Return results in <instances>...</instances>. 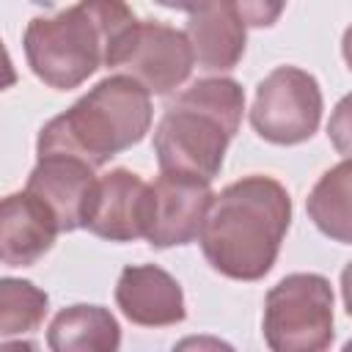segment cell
<instances>
[{"instance_id":"6da1fadb","label":"cell","mask_w":352,"mask_h":352,"mask_svg":"<svg viewBox=\"0 0 352 352\" xmlns=\"http://www.w3.org/2000/svg\"><path fill=\"white\" fill-rule=\"evenodd\" d=\"M289 223V190L272 176L253 173L212 198L198 242L214 272L234 280H258L272 270Z\"/></svg>"},{"instance_id":"7a4b0ae2","label":"cell","mask_w":352,"mask_h":352,"mask_svg":"<svg viewBox=\"0 0 352 352\" xmlns=\"http://www.w3.org/2000/svg\"><path fill=\"white\" fill-rule=\"evenodd\" d=\"M245 91L231 77H204L187 85L162 110L154 126L160 173L204 184L220 173L226 148L239 132Z\"/></svg>"},{"instance_id":"3957f363","label":"cell","mask_w":352,"mask_h":352,"mask_svg":"<svg viewBox=\"0 0 352 352\" xmlns=\"http://www.w3.org/2000/svg\"><path fill=\"white\" fill-rule=\"evenodd\" d=\"M151 96L129 77L110 74L80 96L66 113L50 118L36 140L38 157L63 154L94 170L132 148L151 129Z\"/></svg>"},{"instance_id":"277c9868","label":"cell","mask_w":352,"mask_h":352,"mask_svg":"<svg viewBox=\"0 0 352 352\" xmlns=\"http://www.w3.org/2000/svg\"><path fill=\"white\" fill-rule=\"evenodd\" d=\"M138 16L124 3H74L52 16H33L25 28L22 47L30 72L55 91L82 85L104 66L107 47Z\"/></svg>"},{"instance_id":"5b68a950","label":"cell","mask_w":352,"mask_h":352,"mask_svg":"<svg viewBox=\"0 0 352 352\" xmlns=\"http://www.w3.org/2000/svg\"><path fill=\"white\" fill-rule=\"evenodd\" d=\"M333 286L316 272H292L264 297L261 336L270 352H330L336 338Z\"/></svg>"},{"instance_id":"8992f818","label":"cell","mask_w":352,"mask_h":352,"mask_svg":"<svg viewBox=\"0 0 352 352\" xmlns=\"http://www.w3.org/2000/svg\"><path fill=\"white\" fill-rule=\"evenodd\" d=\"M104 66L135 80L148 96H165L187 82L195 63L184 30L157 19H135L107 47Z\"/></svg>"},{"instance_id":"52a82bcc","label":"cell","mask_w":352,"mask_h":352,"mask_svg":"<svg viewBox=\"0 0 352 352\" xmlns=\"http://www.w3.org/2000/svg\"><path fill=\"white\" fill-rule=\"evenodd\" d=\"M322 107V88L314 74L300 66H278L256 88L250 124L267 143L297 146L319 129Z\"/></svg>"},{"instance_id":"ba28073f","label":"cell","mask_w":352,"mask_h":352,"mask_svg":"<svg viewBox=\"0 0 352 352\" xmlns=\"http://www.w3.org/2000/svg\"><path fill=\"white\" fill-rule=\"evenodd\" d=\"M212 198L214 192L204 182L160 173L148 184L143 239L160 250L173 245H190L201 234Z\"/></svg>"},{"instance_id":"9c48e42d","label":"cell","mask_w":352,"mask_h":352,"mask_svg":"<svg viewBox=\"0 0 352 352\" xmlns=\"http://www.w3.org/2000/svg\"><path fill=\"white\" fill-rule=\"evenodd\" d=\"M96 173L91 165L63 154L38 157L28 176V192L44 201V206L58 220L60 231H77L85 226L91 198L96 190Z\"/></svg>"},{"instance_id":"30bf717a","label":"cell","mask_w":352,"mask_h":352,"mask_svg":"<svg viewBox=\"0 0 352 352\" xmlns=\"http://www.w3.org/2000/svg\"><path fill=\"white\" fill-rule=\"evenodd\" d=\"M148 184L129 168H113L96 179L85 226L110 242H135L146 231Z\"/></svg>"},{"instance_id":"8fae6325","label":"cell","mask_w":352,"mask_h":352,"mask_svg":"<svg viewBox=\"0 0 352 352\" xmlns=\"http://www.w3.org/2000/svg\"><path fill=\"white\" fill-rule=\"evenodd\" d=\"M184 14L192 63L204 72H231L242 60L248 38L242 3H198L187 6Z\"/></svg>"},{"instance_id":"7c38bea8","label":"cell","mask_w":352,"mask_h":352,"mask_svg":"<svg viewBox=\"0 0 352 352\" xmlns=\"http://www.w3.org/2000/svg\"><path fill=\"white\" fill-rule=\"evenodd\" d=\"M116 305L140 327H168L187 316L179 280L157 264H129L116 283Z\"/></svg>"},{"instance_id":"4fadbf2b","label":"cell","mask_w":352,"mask_h":352,"mask_svg":"<svg viewBox=\"0 0 352 352\" xmlns=\"http://www.w3.org/2000/svg\"><path fill=\"white\" fill-rule=\"evenodd\" d=\"M60 234L52 212L28 190L0 198V264L30 267Z\"/></svg>"},{"instance_id":"5bb4252c","label":"cell","mask_w":352,"mask_h":352,"mask_svg":"<svg viewBox=\"0 0 352 352\" xmlns=\"http://www.w3.org/2000/svg\"><path fill=\"white\" fill-rule=\"evenodd\" d=\"M47 346L50 352H118L121 327L110 308L77 302L52 316Z\"/></svg>"},{"instance_id":"9a60e30c","label":"cell","mask_w":352,"mask_h":352,"mask_svg":"<svg viewBox=\"0 0 352 352\" xmlns=\"http://www.w3.org/2000/svg\"><path fill=\"white\" fill-rule=\"evenodd\" d=\"M349 192H352V165L349 160H341L336 168L324 170L314 190L308 192L305 209L314 220V226L341 242L349 245L352 239V217H349Z\"/></svg>"},{"instance_id":"2e32d148","label":"cell","mask_w":352,"mask_h":352,"mask_svg":"<svg viewBox=\"0 0 352 352\" xmlns=\"http://www.w3.org/2000/svg\"><path fill=\"white\" fill-rule=\"evenodd\" d=\"M50 297L33 280L0 278V336H22L41 327Z\"/></svg>"},{"instance_id":"e0dca14e","label":"cell","mask_w":352,"mask_h":352,"mask_svg":"<svg viewBox=\"0 0 352 352\" xmlns=\"http://www.w3.org/2000/svg\"><path fill=\"white\" fill-rule=\"evenodd\" d=\"M170 352H236V349L228 341L217 338V336L201 333V336H184V338H179L170 346Z\"/></svg>"},{"instance_id":"ac0fdd59","label":"cell","mask_w":352,"mask_h":352,"mask_svg":"<svg viewBox=\"0 0 352 352\" xmlns=\"http://www.w3.org/2000/svg\"><path fill=\"white\" fill-rule=\"evenodd\" d=\"M283 11V6H267V3H242V14L248 28H261V25H272L278 19V14Z\"/></svg>"},{"instance_id":"d6986e66","label":"cell","mask_w":352,"mask_h":352,"mask_svg":"<svg viewBox=\"0 0 352 352\" xmlns=\"http://www.w3.org/2000/svg\"><path fill=\"white\" fill-rule=\"evenodd\" d=\"M14 82H16V69H14V60L3 44V38H0V91L11 88Z\"/></svg>"},{"instance_id":"ffe728a7","label":"cell","mask_w":352,"mask_h":352,"mask_svg":"<svg viewBox=\"0 0 352 352\" xmlns=\"http://www.w3.org/2000/svg\"><path fill=\"white\" fill-rule=\"evenodd\" d=\"M0 352H38V346L33 341H3Z\"/></svg>"}]
</instances>
